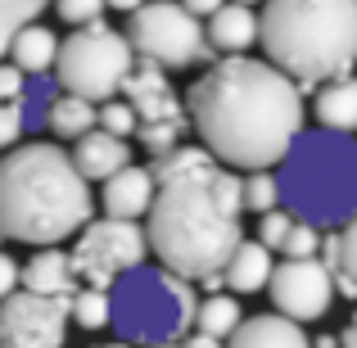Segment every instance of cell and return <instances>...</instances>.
<instances>
[{
  "mask_svg": "<svg viewBox=\"0 0 357 348\" xmlns=\"http://www.w3.org/2000/svg\"><path fill=\"white\" fill-rule=\"evenodd\" d=\"M181 348H222L218 340H208V335H199V331H195V335H185V340H181Z\"/></svg>",
  "mask_w": 357,
  "mask_h": 348,
  "instance_id": "cell-36",
  "label": "cell"
},
{
  "mask_svg": "<svg viewBox=\"0 0 357 348\" xmlns=\"http://www.w3.org/2000/svg\"><path fill=\"white\" fill-rule=\"evenodd\" d=\"M340 348H357V312H353V321L344 326V335H340Z\"/></svg>",
  "mask_w": 357,
  "mask_h": 348,
  "instance_id": "cell-38",
  "label": "cell"
},
{
  "mask_svg": "<svg viewBox=\"0 0 357 348\" xmlns=\"http://www.w3.org/2000/svg\"><path fill=\"white\" fill-rule=\"evenodd\" d=\"M136 68V50L127 45V36L114 32L105 23L73 27L59 41V59H54V82L63 96H82L91 105L122 96V82Z\"/></svg>",
  "mask_w": 357,
  "mask_h": 348,
  "instance_id": "cell-7",
  "label": "cell"
},
{
  "mask_svg": "<svg viewBox=\"0 0 357 348\" xmlns=\"http://www.w3.org/2000/svg\"><path fill=\"white\" fill-rule=\"evenodd\" d=\"M204 36H208L213 50L244 54L253 41H258V9L227 0V5H222L218 14H208V23H204Z\"/></svg>",
  "mask_w": 357,
  "mask_h": 348,
  "instance_id": "cell-17",
  "label": "cell"
},
{
  "mask_svg": "<svg viewBox=\"0 0 357 348\" xmlns=\"http://www.w3.org/2000/svg\"><path fill=\"white\" fill-rule=\"evenodd\" d=\"M271 249L258 240H240L236 249H231L227 267H222V285L231 289V294H258V289H267V276H271Z\"/></svg>",
  "mask_w": 357,
  "mask_h": 348,
  "instance_id": "cell-18",
  "label": "cell"
},
{
  "mask_svg": "<svg viewBox=\"0 0 357 348\" xmlns=\"http://www.w3.org/2000/svg\"><path fill=\"white\" fill-rule=\"evenodd\" d=\"M240 321H244V312H240L236 294H208V298H199V308H195V326H190V331L227 344L231 335H236Z\"/></svg>",
  "mask_w": 357,
  "mask_h": 348,
  "instance_id": "cell-23",
  "label": "cell"
},
{
  "mask_svg": "<svg viewBox=\"0 0 357 348\" xmlns=\"http://www.w3.org/2000/svg\"><path fill=\"white\" fill-rule=\"evenodd\" d=\"M68 317L82 331H105L109 326V289H73L68 294Z\"/></svg>",
  "mask_w": 357,
  "mask_h": 348,
  "instance_id": "cell-26",
  "label": "cell"
},
{
  "mask_svg": "<svg viewBox=\"0 0 357 348\" xmlns=\"http://www.w3.org/2000/svg\"><path fill=\"white\" fill-rule=\"evenodd\" d=\"M96 348H131V344H122V340H114V344H96Z\"/></svg>",
  "mask_w": 357,
  "mask_h": 348,
  "instance_id": "cell-40",
  "label": "cell"
},
{
  "mask_svg": "<svg viewBox=\"0 0 357 348\" xmlns=\"http://www.w3.org/2000/svg\"><path fill=\"white\" fill-rule=\"evenodd\" d=\"M240 204L249 213H271V209H280V181H276V172L271 167H262V172H249V176H240Z\"/></svg>",
  "mask_w": 357,
  "mask_h": 348,
  "instance_id": "cell-24",
  "label": "cell"
},
{
  "mask_svg": "<svg viewBox=\"0 0 357 348\" xmlns=\"http://www.w3.org/2000/svg\"><path fill=\"white\" fill-rule=\"evenodd\" d=\"M96 127L127 140V136H136L140 118H136V109H131L127 100H105V105H96Z\"/></svg>",
  "mask_w": 357,
  "mask_h": 348,
  "instance_id": "cell-27",
  "label": "cell"
},
{
  "mask_svg": "<svg viewBox=\"0 0 357 348\" xmlns=\"http://www.w3.org/2000/svg\"><path fill=\"white\" fill-rule=\"evenodd\" d=\"M0 240H5V231H0Z\"/></svg>",
  "mask_w": 357,
  "mask_h": 348,
  "instance_id": "cell-43",
  "label": "cell"
},
{
  "mask_svg": "<svg viewBox=\"0 0 357 348\" xmlns=\"http://www.w3.org/2000/svg\"><path fill=\"white\" fill-rule=\"evenodd\" d=\"M122 96H127V105L136 109L140 122H185L181 96L172 91L167 73L158 68V63H149V59H136L131 77L122 82Z\"/></svg>",
  "mask_w": 357,
  "mask_h": 348,
  "instance_id": "cell-12",
  "label": "cell"
},
{
  "mask_svg": "<svg viewBox=\"0 0 357 348\" xmlns=\"http://www.w3.org/2000/svg\"><path fill=\"white\" fill-rule=\"evenodd\" d=\"M45 127L59 140H77L96 127V105L82 100V96H63L59 91V96H50V105H45Z\"/></svg>",
  "mask_w": 357,
  "mask_h": 348,
  "instance_id": "cell-22",
  "label": "cell"
},
{
  "mask_svg": "<svg viewBox=\"0 0 357 348\" xmlns=\"http://www.w3.org/2000/svg\"><path fill=\"white\" fill-rule=\"evenodd\" d=\"M18 285L27 294H45V298H68L77 276H73V258L59 244H45L27 258V267H18Z\"/></svg>",
  "mask_w": 357,
  "mask_h": 348,
  "instance_id": "cell-15",
  "label": "cell"
},
{
  "mask_svg": "<svg viewBox=\"0 0 357 348\" xmlns=\"http://www.w3.org/2000/svg\"><path fill=\"white\" fill-rule=\"evenodd\" d=\"M14 289H18V262L0 249V298H9Z\"/></svg>",
  "mask_w": 357,
  "mask_h": 348,
  "instance_id": "cell-34",
  "label": "cell"
},
{
  "mask_svg": "<svg viewBox=\"0 0 357 348\" xmlns=\"http://www.w3.org/2000/svg\"><path fill=\"white\" fill-rule=\"evenodd\" d=\"M258 45L298 86L349 77L357 63V0H262Z\"/></svg>",
  "mask_w": 357,
  "mask_h": 348,
  "instance_id": "cell-4",
  "label": "cell"
},
{
  "mask_svg": "<svg viewBox=\"0 0 357 348\" xmlns=\"http://www.w3.org/2000/svg\"><path fill=\"white\" fill-rule=\"evenodd\" d=\"M9 59L23 77H45V73H54V59H59V36L45 23H27L9 41Z\"/></svg>",
  "mask_w": 357,
  "mask_h": 348,
  "instance_id": "cell-20",
  "label": "cell"
},
{
  "mask_svg": "<svg viewBox=\"0 0 357 348\" xmlns=\"http://www.w3.org/2000/svg\"><path fill=\"white\" fill-rule=\"evenodd\" d=\"M181 105L199 145L222 167H244V172L276 167L307 118L303 86L285 77L276 63L244 54L208 63V73H199Z\"/></svg>",
  "mask_w": 357,
  "mask_h": 348,
  "instance_id": "cell-2",
  "label": "cell"
},
{
  "mask_svg": "<svg viewBox=\"0 0 357 348\" xmlns=\"http://www.w3.org/2000/svg\"><path fill=\"white\" fill-rule=\"evenodd\" d=\"M280 204L294 222L317 231L357 218V136L344 131H298L280 158Z\"/></svg>",
  "mask_w": 357,
  "mask_h": 348,
  "instance_id": "cell-5",
  "label": "cell"
},
{
  "mask_svg": "<svg viewBox=\"0 0 357 348\" xmlns=\"http://www.w3.org/2000/svg\"><path fill=\"white\" fill-rule=\"evenodd\" d=\"M54 14H59L63 23L86 27V23H96V18L105 14V0H54Z\"/></svg>",
  "mask_w": 357,
  "mask_h": 348,
  "instance_id": "cell-32",
  "label": "cell"
},
{
  "mask_svg": "<svg viewBox=\"0 0 357 348\" xmlns=\"http://www.w3.org/2000/svg\"><path fill=\"white\" fill-rule=\"evenodd\" d=\"M122 36L136 50V59L158 63L163 73L213 63V45L204 36V23L195 14H185L176 0H145L127 18V32Z\"/></svg>",
  "mask_w": 357,
  "mask_h": 348,
  "instance_id": "cell-8",
  "label": "cell"
},
{
  "mask_svg": "<svg viewBox=\"0 0 357 348\" xmlns=\"http://www.w3.org/2000/svg\"><path fill=\"white\" fill-rule=\"evenodd\" d=\"M68 298H45L14 289L0 298V348H63Z\"/></svg>",
  "mask_w": 357,
  "mask_h": 348,
  "instance_id": "cell-11",
  "label": "cell"
},
{
  "mask_svg": "<svg viewBox=\"0 0 357 348\" xmlns=\"http://www.w3.org/2000/svg\"><path fill=\"white\" fill-rule=\"evenodd\" d=\"M312 340L303 335V326L289 321L280 312H258L249 321L236 326V335L227 340V348H307Z\"/></svg>",
  "mask_w": 357,
  "mask_h": 348,
  "instance_id": "cell-16",
  "label": "cell"
},
{
  "mask_svg": "<svg viewBox=\"0 0 357 348\" xmlns=\"http://www.w3.org/2000/svg\"><path fill=\"white\" fill-rule=\"evenodd\" d=\"M222 5H227V0H181V9H185V14H195L199 23H204L208 14H218Z\"/></svg>",
  "mask_w": 357,
  "mask_h": 348,
  "instance_id": "cell-35",
  "label": "cell"
},
{
  "mask_svg": "<svg viewBox=\"0 0 357 348\" xmlns=\"http://www.w3.org/2000/svg\"><path fill=\"white\" fill-rule=\"evenodd\" d=\"M307 348H340V340H335V335H321V340H312Z\"/></svg>",
  "mask_w": 357,
  "mask_h": 348,
  "instance_id": "cell-39",
  "label": "cell"
},
{
  "mask_svg": "<svg viewBox=\"0 0 357 348\" xmlns=\"http://www.w3.org/2000/svg\"><path fill=\"white\" fill-rule=\"evenodd\" d=\"M267 294L276 303V312L289 317V321H298V326L321 321L335 298V276L321 258H285L280 267H271Z\"/></svg>",
  "mask_w": 357,
  "mask_h": 348,
  "instance_id": "cell-10",
  "label": "cell"
},
{
  "mask_svg": "<svg viewBox=\"0 0 357 348\" xmlns=\"http://www.w3.org/2000/svg\"><path fill=\"white\" fill-rule=\"evenodd\" d=\"M280 253H285V258H317V253H321V231L307 227V222H294L289 235H285V244H280Z\"/></svg>",
  "mask_w": 357,
  "mask_h": 348,
  "instance_id": "cell-29",
  "label": "cell"
},
{
  "mask_svg": "<svg viewBox=\"0 0 357 348\" xmlns=\"http://www.w3.org/2000/svg\"><path fill=\"white\" fill-rule=\"evenodd\" d=\"M96 218L91 181L54 140L14 145L0 158V231L23 244H59Z\"/></svg>",
  "mask_w": 357,
  "mask_h": 348,
  "instance_id": "cell-3",
  "label": "cell"
},
{
  "mask_svg": "<svg viewBox=\"0 0 357 348\" xmlns=\"http://www.w3.org/2000/svg\"><path fill=\"white\" fill-rule=\"evenodd\" d=\"M23 73L14 68V63H0V105H9V100H23Z\"/></svg>",
  "mask_w": 357,
  "mask_h": 348,
  "instance_id": "cell-33",
  "label": "cell"
},
{
  "mask_svg": "<svg viewBox=\"0 0 357 348\" xmlns=\"http://www.w3.org/2000/svg\"><path fill=\"white\" fill-rule=\"evenodd\" d=\"M289 227H294V218H289L285 209L262 213V222H258V244H267V249H280V244H285V235H289Z\"/></svg>",
  "mask_w": 357,
  "mask_h": 348,
  "instance_id": "cell-31",
  "label": "cell"
},
{
  "mask_svg": "<svg viewBox=\"0 0 357 348\" xmlns=\"http://www.w3.org/2000/svg\"><path fill=\"white\" fill-rule=\"evenodd\" d=\"M105 186V218H118V222H140L149 213V204H154V172L149 167H122V172H114Z\"/></svg>",
  "mask_w": 357,
  "mask_h": 348,
  "instance_id": "cell-13",
  "label": "cell"
},
{
  "mask_svg": "<svg viewBox=\"0 0 357 348\" xmlns=\"http://www.w3.org/2000/svg\"><path fill=\"white\" fill-rule=\"evenodd\" d=\"M195 298L190 280L172 276L167 267H131L127 276H118V285L109 289V326L118 331L122 344H176L190 335L195 326Z\"/></svg>",
  "mask_w": 357,
  "mask_h": 348,
  "instance_id": "cell-6",
  "label": "cell"
},
{
  "mask_svg": "<svg viewBox=\"0 0 357 348\" xmlns=\"http://www.w3.org/2000/svg\"><path fill=\"white\" fill-rule=\"evenodd\" d=\"M312 118H317V127H326V131H344V136H353V131H357V77H353V73L317 86Z\"/></svg>",
  "mask_w": 357,
  "mask_h": 348,
  "instance_id": "cell-19",
  "label": "cell"
},
{
  "mask_svg": "<svg viewBox=\"0 0 357 348\" xmlns=\"http://www.w3.org/2000/svg\"><path fill=\"white\" fill-rule=\"evenodd\" d=\"M149 253L145 227L140 222H118V218H91L77 231L73 244V276L91 289H114L118 276H127L131 267H140Z\"/></svg>",
  "mask_w": 357,
  "mask_h": 348,
  "instance_id": "cell-9",
  "label": "cell"
},
{
  "mask_svg": "<svg viewBox=\"0 0 357 348\" xmlns=\"http://www.w3.org/2000/svg\"><path fill=\"white\" fill-rule=\"evenodd\" d=\"M236 5H249L253 9V5H262V0H236Z\"/></svg>",
  "mask_w": 357,
  "mask_h": 348,
  "instance_id": "cell-41",
  "label": "cell"
},
{
  "mask_svg": "<svg viewBox=\"0 0 357 348\" xmlns=\"http://www.w3.org/2000/svg\"><path fill=\"white\" fill-rule=\"evenodd\" d=\"M45 5H54V0H0V59L9 54V41H14L27 23L41 18Z\"/></svg>",
  "mask_w": 357,
  "mask_h": 348,
  "instance_id": "cell-25",
  "label": "cell"
},
{
  "mask_svg": "<svg viewBox=\"0 0 357 348\" xmlns=\"http://www.w3.org/2000/svg\"><path fill=\"white\" fill-rule=\"evenodd\" d=\"M23 131H27L23 100H9V105H0V149H14Z\"/></svg>",
  "mask_w": 357,
  "mask_h": 348,
  "instance_id": "cell-30",
  "label": "cell"
},
{
  "mask_svg": "<svg viewBox=\"0 0 357 348\" xmlns=\"http://www.w3.org/2000/svg\"><path fill=\"white\" fill-rule=\"evenodd\" d=\"M145 0H105V9H118V14H136Z\"/></svg>",
  "mask_w": 357,
  "mask_h": 348,
  "instance_id": "cell-37",
  "label": "cell"
},
{
  "mask_svg": "<svg viewBox=\"0 0 357 348\" xmlns=\"http://www.w3.org/2000/svg\"><path fill=\"white\" fill-rule=\"evenodd\" d=\"M321 253H326V267H331L335 276V289L340 294L357 298V218L344 222L340 235H331V240H321Z\"/></svg>",
  "mask_w": 357,
  "mask_h": 348,
  "instance_id": "cell-21",
  "label": "cell"
},
{
  "mask_svg": "<svg viewBox=\"0 0 357 348\" xmlns=\"http://www.w3.org/2000/svg\"><path fill=\"white\" fill-rule=\"evenodd\" d=\"M154 204L145 213V244L172 276L199 280L218 294L222 267L244 240L240 176L204 145H176L154 158Z\"/></svg>",
  "mask_w": 357,
  "mask_h": 348,
  "instance_id": "cell-1",
  "label": "cell"
},
{
  "mask_svg": "<svg viewBox=\"0 0 357 348\" xmlns=\"http://www.w3.org/2000/svg\"><path fill=\"white\" fill-rule=\"evenodd\" d=\"M158 348H181V340H176V344H158Z\"/></svg>",
  "mask_w": 357,
  "mask_h": 348,
  "instance_id": "cell-42",
  "label": "cell"
},
{
  "mask_svg": "<svg viewBox=\"0 0 357 348\" xmlns=\"http://www.w3.org/2000/svg\"><path fill=\"white\" fill-rule=\"evenodd\" d=\"M73 167H77L86 181H109L114 172H122V167L131 163V145L122 136H109V131L91 127L86 136L73 140Z\"/></svg>",
  "mask_w": 357,
  "mask_h": 348,
  "instance_id": "cell-14",
  "label": "cell"
},
{
  "mask_svg": "<svg viewBox=\"0 0 357 348\" xmlns=\"http://www.w3.org/2000/svg\"><path fill=\"white\" fill-rule=\"evenodd\" d=\"M136 136L154 158H163V154H172V149L181 145V122H140Z\"/></svg>",
  "mask_w": 357,
  "mask_h": 348,
  "instance_id": "cell-28",
  "label": "cell"
}]
</instances>
